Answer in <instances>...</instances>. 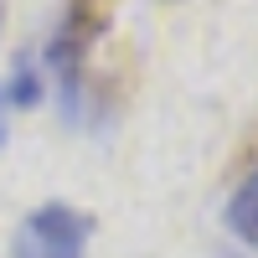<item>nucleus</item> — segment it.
Returning <instances> with one entry per match:
<instances>
[{"label": "nucleus", "instance_id": "423d86ee", "mask_svg": "<svg viewBox=\"0 0 258 258\" xmlns=\"http://www.w3.org/2000/svg\"><path fill=\"white\" fill-rule=\"evenodd\" d=\"M0 26H6V6H0Z\"/></svg>", "mask_w": 258, "mask_h": 258}, {"label": "nucleus", "instance_id": "39448f33", "mask_svg": "<svg viewBox=\"0 0 258 258\" xmlns=\"http://www.w3.org/2000/svg\"><path fill=\"white\" fill-rule=\"evenodd\" d=\"M6 109H11V98H6V88H0V150H6V140H11V129H6Z\"/></svg>", "mask_w": 258, "mask_h": 258}, {"label": "nucleus", "instance_id": "20e7f679", "mask_svg": "<svg viewBox=\"0 0 258 258\" xmlns=\"http://www.w3.org/2000/svg\"><path fill=\"white\" fill-rule=\"evenodd\" d=\"M0 88H6L11 103H21V109H36V103L47 98V73H41V57H36V52H21V57L11 62V78L0 83Z\"/></svg>", "mask_w": 258, "mask_h": 258}, {"label": "nucleus", "instance_id": "7ed1b4c3", "mask_svg": "<svg viewBox=\"0 0 258 258\" xmlns=\"http://www.w3.org/2000/svg\"><path fill=\"white\" fill-rule=\"evenodd\" d=\"M222 222H227V232H232L238 243L258 248V170L238 181V191L227 197V212H222Z\"/></svg>", "mask_w": 258, "mask_h": 258}, {"label": "nucleus", "instance_id": "f257e3e1", "mask_svg": "<svg viewBox=\"0 0 258 258\" xmlns=\"http://www.w3.org/2000/svg\"><path fill=\"white\" fill-rule=\"evenodd\" d=\"M109 26V0H68L57 31L47 36V52H41V73L52 78L57 103L73 124L83 119V68H88L93 41Z\"/></svg>", "mask_w": 258, "mask_h": 258}, {"label": "nucleus", "instance_id": "f03ea898", "mask_svg": "<svg viewBox=\"0 0 258 258\" xmlns=\"http://www.w3.org/2000/svg\"><path fill=\"white\" fill-rule=\"evenodd\" d=\"M93 238V217L73 202H41L16 227L11 258H83Z\"/></svg>", "mask_w": 258, "mask_h": 258}]
</instances>
